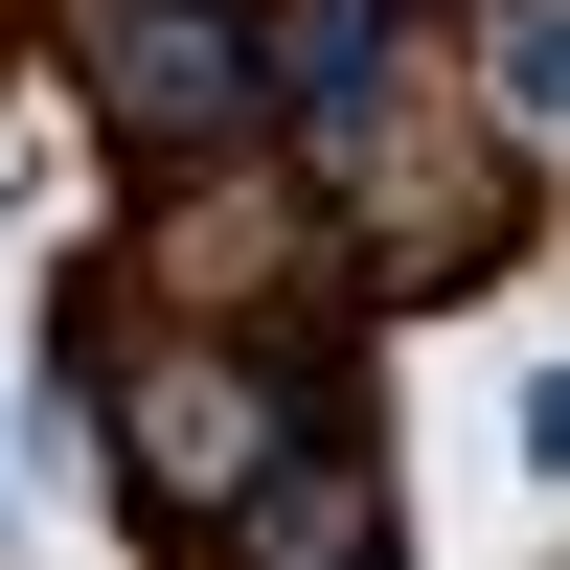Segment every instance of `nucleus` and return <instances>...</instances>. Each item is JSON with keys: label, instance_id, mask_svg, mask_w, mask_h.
Wrapping results in <instances>:
<instances>
[{"label": "nucleus", "instance_id": "obj_1", "mask_svg": "<svg viewBox=\"0 0 570 570\" xmlns=\"http://www.w3.org/2000/svg\"><path fill=\"white\" fill-rule=\"evenodd\" d=\"M69 69L115 115V160H252L274 137V0H69Z\"/></svg>", "mask_w": 570, "mask_h": 570}, {"label": "nucleus", "instance_id": "obj_2", "mask_svg": "<svg viewBox=\"0 0 570 570\" xmlns=\"http://www.w3.org/2000/svg\"><path fill=\"white\" fill-rule=\"evenodd\" d=\"M206 570H411V502H389V434H343V411H320V434H297V456L252 480V525H228Z\"/></svg>", "mask_w": 570, "mask_h": 570}, {"label": "nucleus", "instance_id": "obj_3", "mask_svg": "<svg viewBox=\"0 0 570 570\" xmlns=\"http://www.w3.org/2000/svg\"><path fill=\"white\" fill-rule=\"evenodd\" d=\"M456 91H480L525 160H570V0H456Z\"/></svg>", "mask_w": 570, "mask_h": 570}, {"label": "nucleus", "instance_id": "obj_4", "mask_svg": "<svg viewBox=\"0 0 570 570\" xmlns=\"http://www.w3.org/2000/svg\"><path fill=\"white\" fill-rule=\"evenodd\" d=\"M502 434H525V480H548V502H570V343H548V365H525V389H502Z\"/></svg>", "mask_w": 570, "mask_h": 570}]
</instances>
